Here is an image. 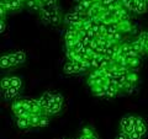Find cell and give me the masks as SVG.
<instances>
[{
	"instance_id": "1",
	"label": "cell",
	"mask_w": 148,
	"mask_h": 139,
	"mask_svg": "<svg viewBox=\"0 0 148 139\" xmlns=\"http://www.w3.org/2000/svg\"><path fill=\"white\" fill-rule=\"evenodd\" d=\"M47 10L51 11V15H52V18H51V25L52 26H57L61 22H63V14H62V9L61 6H56L53 9H47Z\"/></svg>"
},
{
	"instance_id": "2",
	"label": "cell",
	"mask_w": 148,
	"mask_h": 139,
	"mask_svg": "<svg viewBox=\"0 0 148 139\" xmlns=\"http://www.w3.org/2000/svg\"><path fill=\"white\" fill-rule=\"evenodd\" d=\"M53 92H51V91H46L42 94V96L38 99V104L40 106L42 107V110H47L48 108V106L51 105V102H52V100H53Z\"/></svg>"
},
{
	"instance_id": "3",
	"label": "cell",
	"mask_w": 148,
	"mask_h": 139,
	"mask_svg": "<svg viewBox=\"0 0 148 139\" xmlns=\"http://www.w3.org/2000/svg\"><path fill=\"white\" fill-rule=\"evenodd\" d=\"M18 95V89L16 87H10L8 90H1V96L5 101H11V100H15Z\"/></svg>"
},
{
	"instance_id": "4",
	"label": "cell",
	"mask_w": 148,
	"mask_h": 139,
	"mask_svg": "<svg viewBox=\"0 0 148 139\" xmlns=\"http://www.w3.org/2000/svg\"><path fill=\"white\" fill-rule=\"evenodd\" d=\"M62 107H63V105L62 104H57V102H51V105L48 106V108L47 110H45V114L46 116H53V114H57V113H59L61 112V110H62Z\"/></svg>"
},
{
	"instance_id": "5",
	"label": "cell",
	"mask_w": 148,
	"mask_h": 139,
	"mask_svg": "<svg viewBox=\"0 0 148 139\" xmlns=\"http://www.w3.org/2000/svg\"><path fill=\"white\" fill-rule=\"evenodd\" d=\"M24 5L31 11H36V12L41 11V1L40 0H25Z\"/></svg>"
},
{
	"instance_id": "6",
	"label": "cell",
	"mask_w": 148,
	"mask_h": 139,
	"mask_svg": "<svg viewBox=\"0 0 148 139\" xmlns=\"http://www.w3.org/2000/svg\"><path fill=\"white\" fill-rule=\"evenodd\" d=\"M63 73L67 75H73V74H78V70L73 62H67L63 65Z\"/></svg>"
},
{
	"instance_id": "7",
	"label": "cell",
	"mask_w": 148,
	"mask_h": 139,
	"mask_svg": "<svg viewBox=\"0 0 148 139\" xmlns=\"http://www.w3.org/2000/svg\"><path fill=\"white\" fill-rule=\"evenodd\" d=\"M130 44H131V48L135 50V52H137L138 54H145V49H143V46L141 43V41L140 40H133L132 42H130Z\"/></svg>"
},
{
	"instance_id": "8",
	"label": "cell",
	"mask_w": 148,
	"mask_h": 139,
	"mask_svg": "<svg viewBox=\"0 0 148 139\" xmlns=\"http://www.w3.org/2000/svg\"><path fill=\"white\" fill-rule=\"evenodd\" d=\"M38 15H40V18L45 22V24L51 25V18H52V15H51L49 10H47V9H42V10L38 12Z\"/></svg>"
},
{
	"instance_id": "9",
	"label": "cell",
	"mask_w": 148,
	"mask_h": 139,
	"mask_svg": "<svg viewBox=\"0 0 148 139\" xmlns=\"http://www.w3.org/2000/svg\"><path fill=\"white\" fill-rule=\"evenodd\" d=\"M27 119H29V122H30V126H31V127L38 128V126H40V121H41V114L31 113Z\"/></svg>"
},
{
	"instance_id": "10",
	"label": "cell",
	"mask_w": 148,
	"mask_h": 139,
	"mask_svg": "<svg viewBox=\"0 0 148 139\" xmlns=\"http://www.w3.org/2000/svg\"><path fill=\"white\" fill-rule=\"evenodd\" d=\"M120 127H121V131L125 132L128 127H131V114H126L123 116L120 121Z\"/></svg>"
},
{
	"instance_id": "11",
	"label": "cell",
	"mask_w": 148,
	"mask_h": 139,
	"mask_svg": "<svg viewBox=\"0 0 148 139\" xmlns=\"http://www.w3.org/2000/svg\"><path fill=\"white\" fill-rule=\"evenodd\" d=\"M16 127L18 129H27V128H30V122H29V119L27 118H22V117H17L16 119Z\"/></svg>"
},
{
	"instance_id": "12",
	"label": "cell",
	"mask_w": 148,
	"mask_h": 139,
	"mask_svg": "<svg viewBox=\"0 0 148 139\" xmlns=\"http://www.w3.org/2000/svg\"><path fill=\"white\" fill-rule=\"evenodd\" d=\"M14 53H15V58H16V62L18 65H21V64H24L26 62L27 55L24 50H16V52H14Z\"/></svg>"
},
{
	"instance_id": "13",
	"label": "cell",
	"mask_w": 148,
	"mask_h": 139,
	"mask_svg": "<svg viewBox=\"0 0 148 139\" xmlns=\"http://www.w3.org/2000/svg\"><path fill=\"white\" fill-rule=\"evenodd\" d=\"M0 67H1V69L11 68V63H10V58H9V53L1 55V58H0Z\"/></svg>"
},
{
	"instance_id": "14",
	"label": "cell",
	"mask_w": 148,
	"mask_h": 139,
	"mask_svg": "<svg viewBox=\"0 0 148 139\" xmlns=\"http://www.w3.org/2000/svg\"><path fill=\"white\" fill-rule=\"evenodd\" d=\"M12 113L15 114L16 117H22V118H29V116L31 114L25 107H21V108H18L16 111H12Z\"/></svg>"
},
{
	"instance_id": "15",
	"label": "cell",
	"mask_w": 148,
	"mask_h": 139,
	"mask_svg": "<svg viewBox=\"0 0 148 139\" xmlns=\"http://www.w3.org/2000/svg\"><path fill=\"white\" fill-rule=\"evenodd\" d=\"M0 87H1V90H8L11 87V76H5L1 79V81H0Z\"/></svg>"
},
{
	"instance_id": "16",
	"label": "cell",
	"mask_w": 148,
	"mask_h": 139,
	"mask_svg": "<svg viewBox=\"0 0 148 139\" xmlns=\"http://www.w3.org/2000/svg\"><path fill=\"white\" fill-rule=\"evenodd\" d=\"M74 12H77V14H82V15H86L88 10L85 9V6L83 5V4L79 1L75 6H74Z\"/></svg>"
},
{
	"instance_id": "17",
	"label": "cell",
	"mask_w": 148,
	"mask_h": 139,
	"mask_svg": "<svg viewBox=\"0 0 148 139\" xmlns=\"http://www.w3.org/2000/svg\"><path fill=\"white\" fill-rule=\"evenodd\" d=\"M11 86L20 90L22 86V80L18 76H11Z\"/></svg>"
},
{
	"instance_id": "18",
	"label": "cell",
	"mask_w": 148,
	"mask_h": 139,
	"mask_svg": "<svg viewBox=\"0 0 148 139\" xmlns=\"http://www.w3.org/2000/svg\"><path fill=\"white\" fill-rule=\"evenodd\" d=\"M21 107H24V100H15L11 104V110L12 111H16V110L21 108Z\"/></svg>"
},
{
	"instance_id": "19",
	"label": "cell",
	"mask_w": 148,
	"mask_h": 139,
	"mask_svg": "<svg viewBox=\"0 0 148 139\" xmlns=\"http://www.w3.org/2000/svg\"><path fill=\"white\" fill-rule=\"evenodd\" d=\"M48 124H49V117H48V116H46V114H42V116H41V121H40L38 128L40 127H47Z\"/></svg>"
},
{
	"instance_id": "20",
	"label": "cell",
	"mask_w": 148,
	"mask_h": 139,
	"mask_svg": "<svg viewBox=\"0 0 148 139\" xmlns=\"http://www.w3.org/2000/svg\"><path fill=\"white\" fill-rule=\"evenodd\" d=\"M53 102H57V104H62L63 105V101H64V99H63V96H62V94H59V92H56V94L53 95Z\"/></svg>"
},
{
	"instance_id": "21",
	"label": "cell",
	"mask_w": 148,
	"mask_h": 139,
	"mask_svg": "<svg viewBox=\"0 0 148 139\" xmlns=\"http://www.w3.org/2000/svg\"><path fill=\"white\" fill-rule=\"evenodd\" d=\"M6 14H8L6 7L4 6L1 3H0V20H5V17H6Z\"/></svg>"
},
{
	"instance_id": "22",
	"label": "cell",
	"mask_w": 148,
	"mask_h": 139,
	"mask_svg": "<svg viewBox=\"0 0 148 139\" xmlns=\"http://www.w3.org/2000/svg\"><path fill=\"white\" fill-rule=\"evenodd\" d=\"M9 58H10L11 68H15V67H17V65H18L17 62H16V58H15V53H9Z\"/></svg>"
},
{
	"instance_id": "23",
	"label": "cell",
	"mask_w": 148,
	"mask_h": 139,
	"mask_svg": "<svg viewBox=\"0 0 148 139\" xmlns=\"http://www.w3.org/2000/svg\"><path fill=\"white\" fill-rule=\"evenodd\" d=\"M142 137H143L142 134L138 133L137 131H133L132 133L128 134V138H130V139H142Z\"/></svg>"
},
{
	"instance_id": "24",
	"label": "cell",
	"mask_w": 148,
	"mask_h": 139,
	"mask_svg": "<svg viewBox=\"0 0 148 139\" xmlns=\"http://www.w3.org/2000/svg\"><path fill=\"white\" fill-rule=\"evenodd\" d=\"M136 131H137L138 133H141L142 136H145L146 132H147V126H146V123H143V124H141V126H138V127L136 128Z\"/></svg>"
},
{
	"instance_id": "25",
	"label": "cell",
	"mask_w": 148,
	"mask_h": 139,
	"mask_svg": "<svg viewBox=\"0 0 148 139\" xmlns=\"http://www.w3.org/2000/svg\"><path fill=\"white\" fill-rule=\"evenodd\" d=\"M92 133H94V131H92L90 127H84L82 129V134H83V136H91Z\"/></svg>"
},
{
	"instance_id": "26",
	"label": "cell",
	"mask_w": 148,
	"mask_h": 139,
	"mask_svg": "<svg viewBox=\"0 0 148 139\" xmlns=\"http://www.w3.org/2000/svg\"><path fill=\"white\" fill-rule=\"evenodd\" d=\"M78 139H99V138H98V136H96V133L94 132L91 136H83V134H82V136Z\"/></svg>"
},
{
	"instance_id": "27",
	"label": "cell",
	"mask_w": 148,
	"mask_h": 139,
	"mask_svg": "<svg viewBox=\"0 0 148 139\" xmlns=\"http://www.w3.org/2000/svg\"><path fill=\"white\" fill-rule=\"evenodd\" d=\"M143 123H146V122H145V119H143L141 116H136V123H135L136 128H137L138 126H141V124H143Z\"/></svg>"
},
{
	"instance_id": "28",
	"label": "cell",
	"mask_w": 148,
	"mask_h": 139,
	"mask_svg": "<svg viewBox=\"0 0 148 139\" xmlns=\"http://www.w3.org/2000/svg\"><path fill=\"white\" fill-rule=\"evenodd\" d=\"M115 139H130V138H128V134H126L125 132L121 131V132H120L117 136H116V138H115Z\"/></svg>"
},
{
	"instance_id": "29",
	"label": "cell",
	"mask_w": 148,
	"mask_h": 139,
	"mask_svg": "<svg viewBox=\"0 0 148 139\" xmlns=\"http://www.w3.org/2000/svg\"><path fill=\"white\" fill-rule=\"evenodd\" d=\"M6 29V22L5 20H0V33H4Z\"/></svg>"
},
{
	"instance_id": "30",
	"label": "cell",
	"mask_w": 148,
	"mask_h": 139,
	"mask_svg": "<svg viewBox=\"0 0 148 139\" xmlns=\"http://www.w3.org/2000/svg\"><path fill=\"white\" fill-rule=\"evenodd\" d=\"M145 54H148V40H147V42H146V44H145Z\"/></svg>"
}]
</instances>
